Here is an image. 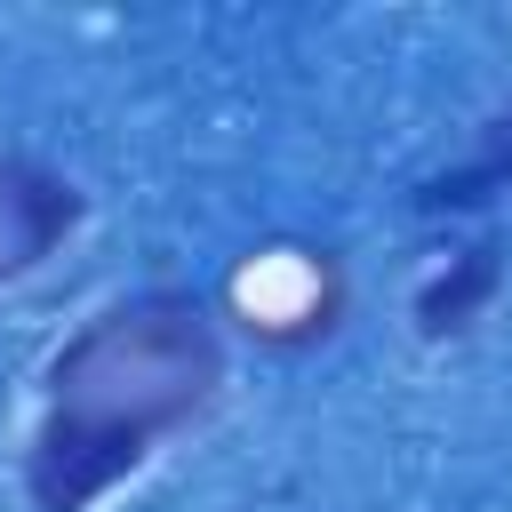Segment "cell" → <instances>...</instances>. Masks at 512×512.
I'll return each mask as SVG.
<instances>
[{
	"instance_id": "obj_1",
	"label": "cell",
	"mask_w": 512,
	"mask_h": 512,
	"mask_svg": "<svg viewBox=\"0 0 512 512\" xmlns=\"http://www.w3.org/2000/svg\"><path fill=\"white\" fill-rule=\"evenodd\" d=\"M224 384V344L200 296L144 288L104 304L56 360L48 408L24 448L32 512H88L112 496L168 432H184Z\"/></svg>"
},
{
	"instance_id": "obj_4",
	"label": "cell",
	"mask_w": 512,
	"mask_h": 512,
	"mask_svg": "<svg viewBox=\"0 0 512 512\" xmlns=\"http://www.w3.org/2000/svg\"><path fill=\"white\" fill-rule=\"evenodd\" d=\"M504 192H512V112L488 120V128H480V152H472L464 168L432 176V184L416 192V208L448 216V208H488V200H504Z\"/></svg>"
},
{
	"instance_id": "obj_3",
	"label": "cell",
	"mask_w": 512,
	"mask_h": 512,
	"mask_svg": "<svg viewBox=\"0 0 512 512\" xmlns=\"http://www.w3.org/2000/svg\"><path fill=\"white\" fill-rule=\"evenodd\" d=\"M496 288H504V240L480 232L472 248L448 256V272L424 280V296H416V328H424V336H464V328L496 304Z\"/></svg>"
},
{
	"instance_id": "obj_2",
	"label": "cell",
	"mask_w": 512,
	"mask_h": 512,
	"mask_svg": "<svg viewBox=\"0 0 512 512\" xmlns=\"http://www.w3.org/2000/svg\"><path fill=\"white\" fill-rule=\"evenodd\" d=\"M80 184L24 160V152H0V288L40 272L72 232H80Z\"/></svg>"
}]
</instances>
